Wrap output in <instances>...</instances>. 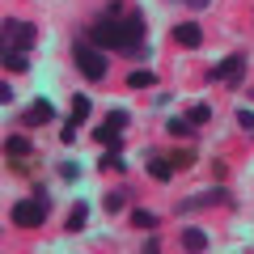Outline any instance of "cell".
<instances>
[{"instance_id":"9","label":"cell","mask_w":254,"mask_h":254,"mask_svg":"<svg viewBox=\"0 0 254 254\" xmlns=\"http://www.w3.org/2000/svg\"><path fill=\"white\" fill-rule=\"evenodd\" d=\"M144 161H148V178H153V182H170L174 174H178L174 161H170V153H148Z\"/></svg>"},{"instance_id":"26","label":"cell","mask_w":254,"mask_h":254,"mask_svg":"<svg viewBox=\"0 0 254 254\" xmlns=\"http://www.w3.org/2000/svg\"><path fill=\"white\" fill-rule=\"evenodd\" d=\"M182 4H190V9H208L212 0H182Z\"/></svg>"},{"instance_id":"11","label":"cell","mask_w":254,"mask_h":254,"mask_svg":"<svg viewBox=\"0 0 254 254\" xmlns=\"http://www.w3.org/2000/svg\"><path fill=\"white\" fill-rule=\"evenodd\" d=\"M30 153H34V144H30L26 136H9L4 140V157H9V161H30Z\"/></svg>"},{"instance_id":"22","label":"cell","mask_w":254,"mask_h":254,"mask_svg":"<svg viewBox=\"0 0 254 254\" xmlns=\"http://www.w3.org/2000/svg\"><path fill=\"white\" fill-rule=\"evenodd\" d=\"M76 174H81V165H76V161H64L60 165V178L64 182H76Z\"/></svg>"},{"instance_id":"16","label":"cell","mask_w":254,"mask_h":254,"mask_svg":"<svg viewBox=\"0 0 254 254\" xmlns=\"http://www.w3.org/2000/svg\"><path fill=\"white\" fill-rule=\"evenodd\" d=\"M165 131H170V136H178V140H190V136H195V123H190V119H178V115H174L170 123H165Z\"/></svg>"},{"instance_id":"4","label":"cell","mask_w":254,"mask_h":254,"mask_svg":"<svg viewBox=\"0 0 254 254\" xmlns=\"http://www.w3.org/2000/svg\"><path fill=\"white\" fill-rule=\"evenodd\" d=\"M127 123H131V115H127V110H110V115L98 123L93 140H98L102 148H110V153H119V148H123V131H127Z\"/></svg>"},{"instance_id":"21","label":"cell","mask_w":254,"mask_h":254,"mask_svg":"<svg viewBox=\"0 0 254 254\" xmlns=\"http://www.w3.org/2000/svg\"><path fill=\"white\" fill-rule=\"evenodd\" d=\"M131 225H136V229H157V216L148 208H136V212H131Z\"/></svg>"},{"instance_id":"7","label":"cell","mask_w":254,"mask_h":254,"mask_svg":"<svg viewBox=\"0 0 254 254\" xmlns=\"http://www.w3.org/2000/svg\"><path fill=\"white\" fill-rule=\"evenodd\" d=\"M216 203H229V190L225 187H212V190H199L190 199L178 203V216H190V212H203V208H216Z\"/></svg>"},{"instance_id":"15","label":"cell","mask_w":254,"mask_h":254,"mask_svg":"<svg viewBox=\"0 0 254 254\" xmlns=\"http://www.w3.org/2000/svg\"><path fill=\"white\" fill-rule=\"evenodd\" d=\"M127 85H131V89H148V85H157V72L153 68H131V72H127Z\"/></svg>"},{"instance_id":"6","label":"cell","mask_w":254,"mask_h":254,"mask_svg":"<svg viewBox=\"0 0 254 254\" xmlns=\"http://www.w3.org/2000/svg\"><path fill=\"white\" fill-rule=\"evenodd\" d=\"M203 76H208L212 85H233V89H237V85H242V76H246V55H242V51H237V55H225V60L212 64Z\"/></svg>"},{"instance_id":"12","label":"cell","mask_w":254,"mask_h":254,"mask_svg":"<svg viewBox=\"0 0 254 254\" xmlns=\"http://www.w3.org/2000/svg\"><path fill=\"white\" fill-rule=\"evenodd\" d=\"M85 220H89V203L76 199V203H72V212H68V220H64V229H68V233H81Z\"/></svg>"},{"instance_id":"14","label":"cell","mask_w":254,"mask_h":254,"mask_svg":"<svg viewBox=\"0 0 254 254\" xmlns=\"http://www.w3.org/2000/svg\"><path fill=\"white\" fill-rule=\"evenodd\" d=\"M4 68H9V72H30V51H13V47H4Z\"/></svg>"},{"instance_id":"18","label":"cell","mask_w":254,"mask_h":254,"mask_svg":"<svg viewBox=\"0 0 254 254\" xmlns=\"http://www.w3.org/2000/svg\"><path fill=\"white\" fill-rule=\"evenodd\" d=\"M89 110H93V98L76 93V98H72V119H76V123H85V119H89Z\"/></svg>"},{"instance_id":"19","label":"cell","mask_w":254,"mask_h":254,"mask_svg":"<svg viewBox=\"0 0 254 254\" xmlns=\"http://www.w3.org/2000/svg\"><path fill=\"white\" fill-rule=\"evenodd\" d=\"M187 119H190V123H195V127H203V123H208V119H212V106H208V102H195V106L187 110Z\"/></svg>"},{"instance_id":"17","label":"cell","mask_w":254,"mask_h":254,"mask_svg":"<svg viewBox=\"0 0 254 254\" xmlns=\"http://www.w3.org/2000/svg\"><path fill=\"white\" fill-rule=\"evenodd\" d=\"M98 170H106V174H127V161H123L119 153H110V148H106V157L98 161Z\"/></svg>"},{"instance_id":"1","label":"cell","mask_w":254,"mask_h":254,"mask_svg":"<svg viewBox=\"0 0 254 254\" xmlns=\"http://www.w3.org/2000/svg\"><path fill=\"white\" fill-rule=\"evenodd\" d=\"M144 34H148L144 13H140V9H123V0H110L106 13L85 30V38H89L93 47L115 51V55H127V60H148Z\"/></svg>"},{"instance_id":"24","label":"cell","mask_w":254,"mask_h":254,"mask_svg":"<svg viewBox=\"0 0 254 254\" xmlns=\"http://www.w3.org/2000/svg\"><path fill=\"white\" fill-rule=\"evenodd\" d=\"M0 102H4V106H9V102H17V93H13L9 81H0Z\"/></svg>"},{"instance_id":"23","label":"cell","mask_w":254,"mask_h":254,"mask_svg":"<svg viewBox=\"0 0 254 254\" xmlns=\"http://www.w3.org/2000/svg\"><path fill=\"white\" fill-rule=\"evenodd\" d=\"M237 127H242V131H254V110H237Z\"/></svg>"},{"instance_id":"27","label":"cell","mask_w":254,"mask_h":254,"mask_svg":"<svg viewBox=\"0 0 254 254\" xmlns=\"http://www.w3.org/2000/svg\"><path fill=\"white\" fill-rule=\"evenodd\" d=\"M246 98H250V102H254V89H246Z\"/></svg>"},{"instance_id":"8","label":"cell","mask_w":254,"mask_h":254,"mask_svg":"<svg viewBox=\"0 0 254 254\" xmlns=\"http://www.w3.org/2000/svg\"><path fill=\"white\" fill-rule=\"evenodd\" d=\"M170 38H174V47H187V51H195V47L203 43V30H199V21H182V26L170 30Z\"/></svg>"},{"instance_id":"3","label":"cell","mask_w":254,"mask_h":254,"mask_svg":"<svg viewBox=\"0 0 254 254\" xmlns=\"http://www.w3.org/2000/svg\"><path fill=\"white\" fill-rule=\"evenodd\" d=\"M72 64L81 68L85 81H102V76H106V51L93 47L89 38H76L72 43Z\"/></svg>"},{"instance_id":"5","label":"cell","mask_w":254,"mask_h":254,"mask_svg":"<svg viewBox=\"0 0 254 254\" xmlns=\"http://www.w3.org/2000/svg\"><path fill=\"white\" fill-rule=\"evenodd\" d=\"M4 47H13V51H34L38 47V26L34 21H21V17H4Z\"/></svg>"},{"instance_id":"10","label":"cell","mask_w":254,"mask_h":254,"mask_svg":"<svg viewBox=\"0 0 254 254\" xmlns=\"http://www.w3.org/2000/svg\"><path fill=\"white\" fill-rule=\"evenodd\" d=\"M51 119H55V106H51L47 98H38L34 106H26V115H21V123H26V127H43V123H51Z\"/></svg>"},{"instance_id":"2","label":"cell","mask_w":254,"mask_h":254,"mask_svg":"<svg viewBox=\"0 0 254 254\" xmlns=\"http://www.w3.org/2000/svg\"><path fill=\"white\" fill-rule=\"evenodd\" d=\"M47 216H51V199H47V187H38V190H34V199L13 203V212H9V220H13L17 229H38Z\"/></svg>"},{"instance_id":"20","label":"cell","mask_w":254,"mask_h":254,"mask_svg":"<svg viewBox=\"0 0 254 254\" xmlns=\"http://www.w3.org/2000/svg\"><path fill=\"white\" fill-rule=\"evenodd\" d=\"M123 203H127V190H110L106 199H102V208H106L110 216H115V212H123Z\"/></svg>"},{"instance_id":"13","label":"cell","mask_w":254,"mask_h":254,"mask_svg":"<svg viewBox=\"0 0 254 254\" xmlns=\"http://www.w3.org/2000/svg\"><path fill=\"white\" fill-rule=\"evenodd\" d=\"M178 242H182V250H208V233L203 229H182Z\"/></svg>"},{"instance_id":"25","label":"cell","mask_w":254,"mask_h":254,"mask_svg":"<svg viewBox=\"0 0 254 254\" xmlns=\"http://www.w3.org/2000/svg\"><path fill=\"white\" fill-rule=\"evenodd\" d=\"M225 174H229V165H225V161H212V178L220 182V178H225Z\"/></svg>"}]
</instances>
